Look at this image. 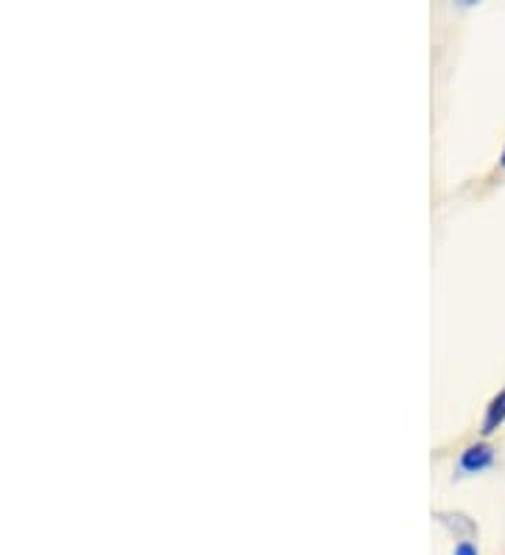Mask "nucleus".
Listing matches in <instances>:
<instances>
[{"label":"nucleus","instance_id":"obj_4","mask_svg":"<svg viewBox=\"0 0 505 555\" xmlns=\"http://www.w3.org/2000/svg\"><path fill=\"white\" fill-rule=\"evenodd\" d=\"M500 163H502V166H505V149H502V158H500Z\"/></svg>","mask_w":505,"mask_h":555},{"label":"nucleus","instance_id":"obj_2","mask_svg":"<svg viewBox=\"0 0 505 555\" xmlns=\"http://www.w3.org/2000/svg\"><path fill=\"white\" fill-rule=\"evenodd\" d=\"M505 421V387L492 398V404L486 410V418H483V435H494Z\"/></svg>","mask_w":505,"mask_h":555},{"label":"nucleus","instance_id":"obj_3","mask_svg":"<svg viewBox=\"0 0 505 555\" xmlns=\"http://www.w3.org/2000/svg\"><path fill=\"white\" fill-rule=\"evenodd\" d=\"M455 555H477V550H475L472 542H460L457 550H455Z\"/></svg>","mask_w":505,"mask_h":555},{"label":"nucleus","instance_id":"obj_1","mask_svg":"<svg viewBox=\"0 0 505 555\" xmlns=\"http://www.w3.org/2000/svg\"><path fill=\"white\" fill-rule=\"evenodd\" d=\"M492 463H494V449L486 447V443H475V447H469L464 455H460V469L469 472V474L486 472Z\"/></svg>","mask_w":505,"mask_h":555}]
</instances>
